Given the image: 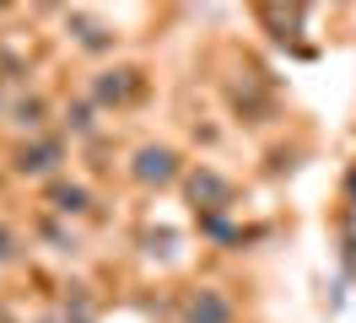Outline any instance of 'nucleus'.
<instances>
[{
	"instance_id": "nucleus-1",
	"label": "nucleus",
	"mask_w": 356,
	"mask_h": 323,
	"mask_svg": "<svg viewBox=\"0 0 356 323\" xmlns=\"http://www.w3.org/2000/svg\"><path fill=\"white\" fill-rule=\"evenodd\" d=\"M130 172H135V183H146V189H168V183H178V151L173 146H140Z\"/></svg>"
},
{
	"instance_id": "nucleus-2",
	"label": "nucleus",
	"mask_w": 356,
	"mask_h": 323,
	"mask_svg": "<svg viewBox=\"0 0 356 323\" xmlns=\"http://www.w3.org/2000/svg\"><path fill=\"white\" fill-rule=\"evenodd\" d=\"M140 86H146V76L135 70V65H119V70H103L97 81H92V103L103 108H124L140 97Z\"/></svg>"
},
{
	"instance_id": "nucleus-3",
	"label": "nucleus",
	"mask_w": 356,
	"mask_h": 323,
	"mask_svg": "<svg viewBox=\"0 0 356 323\" xmlns=\"http://www.w3.org/2000/svg\"><path fill=\"white\" fill-rule=\"evenodd\" d=\"M184 189H189V199H195V210H200V215L232 205V183H227L222 172H211V167H195L189 178H184Z\"/></svg>"
},
{
	"instance_id": "nucleus-4",
	"label": "nucleus",
	"mask_w": 356,
	"mask_h": 323,
	"mask_svg": "<svg viewBox=\"0 0 356 323\" xmlns=\"http://www.w3.org/2000/svg\"><path fill=\"white\" fill-rule=\"evenodd\" d=\"M60 162H65V140L44 135V140H33V146L17 151V162H11V167L22 172V178H54V172H60Z\"/></svg>"
},
{
	"instance_id": "nucleus-5",
	"label": "nucleus",
	"mask_w": 356,
	"mask_h": 323,
	"mask_svg": "<svg viewBox=\"0 0 356 323\" xmlns=\"http://www.w3.org/2000/svg\"><path fill=\"white\" fill-rule=\"evenodd\" d=\"M184 323H232V301L216 285H200L195 297L184 301Z\"/></svg>"
},
{
	"instance_id": "nucleus-6",
	"label": "nucleus",
	"mask_w": 356,
	"mask_h": 323,
	"mask_svg": "<svg viewBox=\"0 0 356 323\" xmlns=\"http://www.w3.org/2000/svg\"><path fill=\"white\" fill-rule=\"evenodd\" d=\"M49 205H54L60 215H81V210L92 205V194L81 189V183H65V178H60V183L49 189Z\"/></svg>"
},
{
	"instance_id": "nucleus-7",
	"label": "nucleus",
	"mask_w": 356,
	"mask_h": 323,
	"mask_svg": "<svg viewBox=\"0 0 356 323\" xmlns=\"http://www.w3.org/2000/svg\"><path fill=\"white\" fill-rule=\"evenodd\" d=\"M11 113H17V119H11L17 129H44V103H38V97H27V103H17Z\"/></svg>"
},
{
	"instance_id": "nucleus-8",
	"label": "nucleus",
	"mask_w": 356,
	"mask_h": 323,
	"mask_svg": "<svg viewBox=\"0 0 356 323\" xmlns=\"http://www.w3.org/2000/svg\"><path fill=\"white\" fill-rule=\"evenodd\" d=\"M76 27H81V49H113V38H108L103 22H81L76 17Z\"/></svg>"
},
{
	"instance_id": "nucleus-9",
	"label": "nucleus",
	"mask_w": 356,
	"mask_h": 323,
	"mask_svg": "<svg viewBox=\"0 0 356 323\" xmlns=\"http://www.w3.org/2000/svg\"><path fill=\"white\" fill-rule=\"evenodd\" d=\"M65 124H70V135H92V129H97V119H92V103L65 108Z\"/></svg>"
},
{
	"instance_id": "nucleus-10",
	"label": "nucleus",
	"mask_w": 356,
	"mask_h": 323,
	"mask_svg": "<svg viewBox=\"0 0 356 323\" xmlns=\"http://www.w3.org/2000/svg\"><path fill=\"white\" fill-rule=\"evenodd\" d=\"M17 258V237H11V226H0V264H11Z\"/></svg>"
},
{
	"instance_id": "nucleus-11",
	"label": "nucleus",
	"mask_w": 356,
	"mask_h": 323,
	"mask_svg": "<svg viewBox=\"0 0 356 323\" xmlns=\"http://www.w3.org/2000/svg\"><path fill=\"white\" fill-rule=\"evenodd\" d=\"M0 6H6V0H0Z\"/></svg>"
},
{
	"instance_id": "nucleus-12",
	"label": "nucleus",
	"mask_w": 356,
	"mask_h": 323,
	"mask_svg": "<svg viewBox=\"0 0 356 323\" xmlns=\"http://www.w3.org/2000/svg\"><path fill=\"white\" fill-rule=\"evenodd\" d=\"M44 323H49V318H44Z\"/></svg>"
}]
</instances>
